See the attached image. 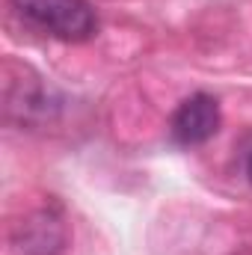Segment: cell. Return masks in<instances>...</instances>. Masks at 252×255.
Here are the masks:
<instances>
[{
    "mask_svg": "<svg viewBox=\"0 0 252 255\" xmlns=\"http://www.w3.org/2000/svg\"><path fill=\"white\" fill-rule=\"evenodd\" d=\"M12 9L27 24L63 42H86L98 30L95 9L86 0H12Z\"/></svg>",
    "mask_w": 252,
    "mask_h": 255,
    "instance_id": "cell-1",
    "label": "cell"
},
{
    "mask_svg": "<svg viewBox=\"0 0 252 255\" xmlns=\"http://www.w3.org/2000/svg\"><path fill=\"white\" fill-rule=\"evenodd\" d=\"M68 244V226L57 208H39L15 223L9 250L12 255H63Z\"/></svg>",
    "mask_w": 252,
    "mask_h": 255,
    "instance_id": "cell-2",
    "label": "cell"
},
{
    "mask_svg": "<svg viewBox=\"0 0 252 255\" xmlns=\"http://www.w3.org/2000/svg\"><path fill=\"white\" fill-rule=\"evenodd\" d=\"M220 125H223L220 101L214 95L196 92L178 104V110L172 116V136L181 145H202L211 136H217Z\"/></svg>",
    "mask_w": 252,
    "mask_h": 255,
    "instance_id": "cell-3",
    "label": "cell"
},
{
    "mask_svg": "<svg viewBox=\"0 0 252 255\" xmlns=\"http://www.w3.org/2000/svg\"><path fill=\"white\" fill-rule=\"evenodd\" d=\"M247 175H250V181H252V154H250V160H247Z\"/></svg>",
    "mask_w": 252,
    "mask_h": 255,
    "instance_id": "cell-4",
    "label": "cell"
}]
</instances>
